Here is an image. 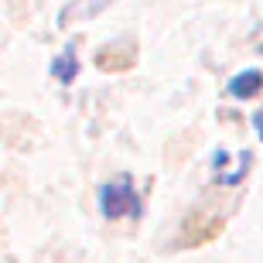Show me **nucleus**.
<instances>
[{
    "mask_svg": "<svg viewBox=\"0 0 263 263\" xmlns=\"http://www.w3.org/2000/svg\"><path fill=\"white\" fill-rule=\"evenodd\" d=\"M99 212L106 219H123V215H140V198L134 192V181L130 178H120V181H109L99 192Z\"/></svg>",
    "mask_w": 263,
    "mask_h": 263,
    "instance_id": "obj_1",
    "label": "nucleus"
},
{
    "mask_svg": "<svg viewBox=\"0 0 263 263\" xmlns=\"http://www.w3.org/2000/svg\"><path fill=\"white\" fill-rule=\"evenodd\" d=\"M260 86H263V72L260 68H246V72H239V76L229 79V96L233 99H246V96H253Z\"/></svg>",
    "mask_w": 263,
    "mask_h": 263,
    "instance_id": "obj_2",
    "label": "nucleus"
},
{
    "mask_svg": "<svg viewBox=\"0 0 263 263\" xmlns=\"http://www.w3.org/2000/svg\"><path fill=\"white\" fill-rule=\"evenodd\" d=\"M76 45H65V51H62L59 59H55V65H51V72H55V76L62 79V82H72V79H76Z\"/></svg>",
    "mask_w": 263,
    "mask_h": 263,
    "instance_id": "obj_3",
    "label": "nucleus"
},
{
    "mask_svg": "<svg viewBox=\"0 0 263 263\" xmlns=\"http://www.w3.org/2000/svg\"><path fill=\"white\" fill-rule=\"evenodd\" d=\"M253 130L260 134V140H263V109H260V113H253Z\"/></svg>",
    "mask_w": 263,
    "mask_h": 263,
    "instance_id": "obj_4",
    "label": "nucleus"
}]
</instances>
